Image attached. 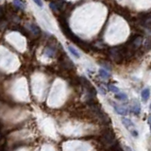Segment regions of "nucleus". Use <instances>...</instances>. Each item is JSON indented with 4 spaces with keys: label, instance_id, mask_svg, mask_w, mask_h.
<instances>
[{
    "label": "nucleus",
    "instance_id": "obj_1",
    "mask_svg": "<svg viewBox=\"0 0 151 151\" xmlns=\"http://www.w3.org/2000/svg\"><path fill=\"white\" fill-rule=\"evenodd\" d=\"M110 56L116 64H122L124 59L127 56V49L126 45H117V47H111L110 49Z\"/></svg>",
    "mask_w": 151,
    "mask_h": 151
},
{
    "label": "nucleus",
    "instance_id": "obj_2",
    "mask_svg": "<svg viewBox=\"0 0 151 151\" xmlns=\"http://www.w3.org/2000/svg\"><path fill=\"white\" fill-rule=\"evenodd\" d=\"M101 142L104 145H106L107 147L110 148L114 144V134H113V132L110 131V129L105 131L101 137Z\"/></svg>",
    "mask_w": 151,
    "mask_h": 151
},
{
    "label": "nucleus",
    "instance_id": "obj_3",
    "mask_svg": "<svg viewBox=\"0 0 151 151\" xmlns=\"http://www.w3.org/2000/svg\"><path fill=\"white\" fill-rule=\"evenodd\" d=\"M28 30L30 31L34 36H39L41 35V28L37 26L36 24H29L28 25Z\"/></svg>",
    "mask_w": 151,
    "mask_h": 151
},
{
    "label": "nucleus",
    "instance_id": "obj_4",
    "mask_svg": "<svg viewBox=\"0 0 151 151\" xmlns=\"http://www.w3.org/2000/svg\"><path fill=\"white\" fill-rule=\"evenodd\" d=\"M131 111L134 113V114H139L141 111V106L139 101L137 100H133L131 105Z\"/></svg>",
    "mask_w": 151,
    "mask_h": 151
},
{
    "label": "nucleus",
    "instance_id": "obj_5",
    "mask_svg": "<svg viewBox=\"0 0 151 151\" xmlns=\"http://www.w3.org/2000/svg\"><path fill=\"white\" fill-rule=\"evenodd\" d=\"M112 105H113V108H114V110L116 111V112L118 113V114H120V115H126L128 113V110L125 107L118 106V105H116L115 103H113Z\"/></svg>",
    "mask_w": 151,
    "mask_h": 151
},
{
    "label": "nucleus",
    "instance_id": "obj_6",
    "mask_svg": "<svg viewBox=\"0 0 151 151\" xmlns=\"http://www.w3.org/2000/svg\"><path fill=\"white\" fill-rule=\"evenodd\" d=\"M122 123H123V125L125 126V127L128 129V131H134V125H133V123L129 119L122 118Z\"/></svg>",
    "mask_w": 151,
    "mask_h": 151
},
{
    "label": "nucleus",
    "instance_id": "obj_7",
    "mask_svg": "<svg viewBox=\"0 0 151 151\" xmlns=\"http://www.w3.org/2000/svg\"><path fill=\"white\" fill-rule=\"evenodd\" d=\"M13 4H14V6L19 10L24 11L26 9V4H25L22 0H13Z\"/></svg>",
    "mask_w": 151,
    "mask_h": 151
},
{
    "label": "nucleus",
    "instance_id": "obj_8",
    "mask_svg": "<svg viewBox=\"0 0 151 151\" xmlns=\"http://www.w3.org/2000/svg\"><path fill=\"white\" fill-rule=\"evenodd\" d=\"M149 96H150V91H149V89H147V88H146V89L143 90V92H142V98H143V100H144V101H147L148 98H149Z\"/></svg>",
    "mask_w": 151,
    "mask_h": 151
},
{
    "label": "nucleus",
    "instance_id": "obj_9",
    "mask_svg": "<svg viewBox=\"0 0 151 151\" xmlns=\"http://www.w3.org/2000/svg\"><path fill=\"white\" fill-rule=\"evenodd\" d=\"M55 49H54L53 47H47L45 48V50H44V54L47 56H48V57H54V55H55Z\"/></svg>",
    "mask_w": 151,
    "mask_h": 151
},
{
    "label": "nucleus",
    "instance_id": "obj_10",
    "mask_svg": "<svg viewBox=\"0 0 151 151\" xmlns=\"http://www.w3.org/2000/svg\"><path fill=\"white\" fill-rule=\"evenodd\" d=\"M99 76L104 79H107V78H110V74H109L107 71L104 70V69H100L99 70Z\"/></svg>",
    "mask_w": 151,
    "mask_h": 151
},
{
    "label": "nucleus",
    "instance_id": "obj_11",
    "mask_svg": "<svg viewBox=\"0 0 151 151\" xmlns=\"http://www.w3.org/2000/svg\"><path fill=\"white\" fill-rule=\"evenodd\" d=\"M68 50H69V51H70L71 53L73 54L75 58H77V59L79 58V54L77 52V50H76L73 47H71V45H69V47H68Z\"/></svg>",
    "mask_w": 151,
    "mask_h": 151
},
{
    "label": "nucleus",
    "instance_id": "obj_12",
    "mask_svg": "<svg viewBox=\"0 0 151 151\" xmlns=\"http://www.w3.org/2000/svg\"><path fill=\"white\" fill-rule=\"evenodd\" d=\"M116 98L119 99V100H123V101H126V100L128 99V96H127V95H126V94L121 93V94H117L116 95Z\"/></svg>",
    "mask_w": 151,
    "mask_h": 151
},
{
    "label": "nucleus",
    "instance_id": "obj_13",
    "mask_svg": "<svg viewBox=\"0 0 151 151\" xmlns=\"http://www.w3.org/2000/svg\"><path fill=\"white\" fill-rule=\"evenodd\" d=\"M151 48V40L147 39L145 42V44H144V49L145 50H148Z\"/></svg>",
    "mask_w": 151,
    "mask_h": 151
},
{
    "label": "nucleus",
    "instance_id": "obj_14",
    "mask_svg": "<svg viewBox=\"0 0 151 151\" xmlns=\"http://www.w3.org/2000/svg\"><path fill=\"white\" fill-rule=\"evenodd\" d=\"M4 17H5V11H4L3 7L0 6V24L3 22Z\"/></svg>",
    "mask_w": 151,
    "mask_h": 151
},
{
    "label": "nucleus",
    "instance_id": "obj_15",
    "mask_svg": "<svg viewBox=\"0 0 151 151\" xmlns=\"http://www.w3.org/2000/svg\"><path fill=\"white\" fill-rule=\"evenodd\" d=\"M109 88H110V90L112 92V93H115V94L119 93V89L114 85H110V86H109Z\"/></svg>",
    "mask_w": 151,
    "mask_h": 151
},
{
    "label": "nucleus",
    "instance_id": "obj_16",
    "mask_svg": "<svg viewBox=\"0 0 151 151\" xmlns=\"http://www.w3.org/2000/svg\"><path fill=\"white\" fill-rule=\"evenodd\" d=\"M33 1H34V3L36 4L37 6L43 7V2H42V0H33Z\"/></svg>",
    "mask_w": 151,
    "mask_h": 151
},
{
    "label": "nucleus",
    "instance_id": "obj_17",
    "mask_svg": "<svg viewBox=\"0 0 151 151\" xmlns=\"http://www.w3.org/2000/svg\"><path fill=\"white\" fill-rule=\"evenodd\" d=\"M148 122L151 124V115H149V117H148Z\"/></svg>",
    "mask_w": 151,
    "mask_h": 151
},
{
    "label": "nucleus",
    "instance_id": "obj_18",
    "mask_svg": "<svg viewBox=\"0 0 151 151\" xmlns=\"http://www.w3.org/2000/svg\"><path fill=\"white\" fill-rule=\"evenodd\" d=\"M149 108H150V110H151V104H150V107Z\"/></svg>",
    "mask_w": 151,
    "mask_h": 151
},
{
    "label": "nucleus",
    "instance_id": "obj_19",
    "mask_svg": "<svg viewBox=\"0 0 151 151\" xmlns=\"http://www.w3.org/2000/svg\"><path fill=\"white\" fill-rule=\"evenodd\" d=\"M150 131H151V127H150Z\"/></svg>",
    "mask_w": 151,
    "mask_h": 151
}]
</instances>
